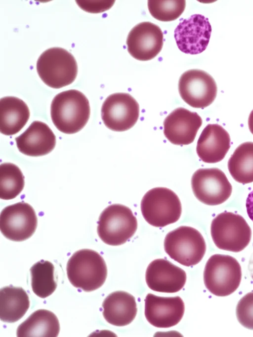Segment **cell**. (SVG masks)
I'll return each mask as SVG.
<instances>
[{
    "mask_svg": "<svg viewBox=\"0 0 253 337\" xmlns=\"http://www.w3.org/2000/svg\"><path fill=\"white\" fill-rule=\"evenodd\" d=\"M88 99L81 92L71 89L57 94L50 107L52 121L60 131L74 134L82 130L90 116Z\"/></svg>",
    "mask_w": 253,
    "mask_h": 337,
    "instance_id": "obj_1",
    "label": "cell"
},
{
    "mask_svg": "<svg viewBox=\"0 0 253 337\" xmlns=\"http://www.w3.org/2000/svg\"><path fill=\"white\" fill-rule=\"evenodd\" d=\"M66 270L71 283L86 292L100 287L107 275L104 259L96 251L88 249L75 252L68 261Z\"/></svg>",
    "mask_w": 253,
    "mask_h": 337,
    "instance_id": "obj_2",
    "label": "cell"
},
{
    "mask_svg": "<svg viewBox=\"0 0 253 337\" xmlns=\"http://www.w3.org/2000/svg\"><path fill=\"white\" fill-rule=\"evenodd\" d=\"M37 71L48 86L59 89L72 83L78 74L77 61L67 50L59 47L47 49L39 56Z\"/></svg>",
    "mask_w": 253,
    "mask_h": 337,
    "instance_id": "obj_3",
    "label": "cell"
},
{
    "mask_svg": "<svg viewBox=\"0 0 253 337\" xmlns=\"http://www.w3.org/2000/svg\"><path fill=\"white\" fill-rule=\"evenodd\" d=\"M242 278L241 267L234 257L222 254L212 255L208 260L204 272L207 288L217 296H226L235 291Z\"/></svg>",
    "mask_w": 253,
    "mask_h": 337,
    "instance_id": "obj_4",
    "label": "cell"
},
{
    "mask_svg": "<svg viewBox=\"0 0 253 337\" xmlns=\"http://www.w3.org/2000/svg\"><path fill=\"white\" fill-rule=\"evenodd\" d=\"M211 233L217 248L233 252L244 250L252 237L251 228L245 219L239 214L226 211L212 220Z\"/></svg>",
    "mask_w": 253,
    "mask_h": 337,
    "instance_id": "obj_5",
    "label": "cell"
},
{
    "mask_svg": "<svg viewBox=\"0 0 253 337\" xmlns=\"http://www.w3.org/2000/svg\"><path fill=\"white\" fill-rule=\"evenodd\" d=\"M141 211L150 225L162 227L177 222L182 207L177 195L166 187H158L147 191L143 197Z\"/></svg>",
    "mask_w": 253,
    "mask_h": 337,
    "instance_id": "obj_6",
    "label": "cell"
},
{
    "mask_svg": "<svg viewBox=\"0 0 253 337\" xmlns=\"http://www.w3.org/2000/svg\"><path fill=\"white\" fill-rule=\"evenodd\" d=\"M137 219L127 207L119 204L110 205L101 213L97 228L99 238L112 246L122 245L135 233Z\"/></svg>",
    "mask_w": 253,
    "mask_h": 337,
    "instance_id": "obj_7",
    "label": "cell"
},
{
    "mask_svg": "<svg viewBox=\"0 0 253 337\" xmlns=\"http://www.w3.org/2000/svg\"><path fill=\"white\" fill-rule=\"evenodd\" d=\"M164 248L171 259L188 267L201 261L206 253V244L198 230L191 226H181L167 234Z\"/></svg>",
    "mask_w": 253,
    "mask_h": 337,
    "instance_id": "obj_8",
    "label": "cell"
},
{
    "mask_svg": "<svg viewBox=\"0 0 253 337\" xmlns=\"http://www.w3.org/2000/svg\"><path fill=\"white\" fill-rule=\"evenodd\" d=\"M191 186L197 199L210 206L224 203L232 192V186L225 174L215 168L197 170L192 175Z\"/></svg>",
    "mask_w": 253,
    "mask_h": 337,
    "instance_id": "obj_9",
    "label": "cell"
},
{
    "mask_svg": "<svg viewBox=\"0 0 253 337\" xmlns=\"http://www.w3.org/2000/svg\"><path fill=\"white\" fill-rule=\"evenodd\" d=\"M178 91L181 98L190 106L204 109L214 101L217 88L215 81L209 73L193 69L181 75Z\"/></svg>",
    "mask_w": 253,
    "mask_h": 337,
    "instance_id": "obj_10",
    "label": "cell"
},
{
    "mask_svg": "<svg viewBox=\"0 0 253 337\" xmlns=\"http://www.w3.org/2000/svg\"><path fill=\"white\" fill-rule=\"evenodd\" d=\"M139 115L137 102L130 94L116 93L109 95L101 108V117L105 126L115 131L132 127Z\"/></svg>",
    "mask_w": 253,
    "mask_h": 337,
    "instance_id": "obj_11",
    "label": "cell"
},
{
    "mask_svg": "<svg viewBox=\"0 0 253 337\" xmlns=\"http://www.w3.org/2000/svg\"><path fill=\"white\" fill-rule=\"evenodd\" d=\"M38 219L33 208L25 202H18L5 207L0 215V229L6 238L22 241L34 233Z\"/></svg>",
    "mask_w": 253,
    "mask_h": 337,
    "instance_id": "obj_12",
    "label": "cell"
},
{
    "mask_svg": "<svg viewBox=\"0 0 253 337\" xmlns=\"http://www.w3.org/2000/svg\"><path fill=\"white\" fill-rule=\"evenodd\" d=\"M211 33V27L208 18L200 14H195L178 24L174 36L182 52L196 55L206 50Z\"/></svg>",
    "mask_w": 253,
    "mask_h": 337,
    "instance_id": "obj_13",
    "label": "cell"
},
{
    "mask_svg": "<svg viewBox=\"0 0 253 337\" xmlns=\"http://www.w3.org/2000/svg\"><path fill=\"white\" fill-rule=\"evenodd\" d=\"M163 33L157 25L145 21L135 25L129 32L126 44L129 54L141 61L151 60L161 52Z\"/></svg>",
    "mask_w": 253,
    "mask_h": 337,
    "instance_id": "obj_14",
    "label": "cell"
},
{
    "mask_svg": "<svg viewBox=\"0 0 253 337\" xmlns=\"http://www.w3.org/2000/svg\"><path fill=\"white\" fill-rule=\"evenodd\" d=\"M184 304L179 296L161 297L149 293L145 299V316L154 327L167 328L177 324L183 317Z\"/></svg>",
    "mask_w": 253,
    "mask_h": 337,
    "instance_id": "obj_15",
    "label": "cell"
},
{
    "mask_svg": "<svg viewBox=\"0 0 253 337\" xmlns=\"http://www.w3.org/2000/svg\"><path fill=\"white\" fill-rule=\"evenodd\" d=\"M202 124V119L196 112L178 108L164 121V133L168 140L177 145L192 143Z\"/></svg>",
    "mask_w": 253,
    "mask_h": 337,
    "instance_id": "obj_16",
    "label": "cell"
},
{
    "mask_svg": "<svg viewBox=\"0 0 253 337\" xmlns=\"http://www.w3.org/2000/svg\"><path fill=\"white\" fill-rule=\"evenodd\" d=\"M146 282L152 290L165 293H175L184 287L186 281L185 271L165 259H158L148 265Z\"/></svg>",
    "mask_w": 253,
    "mask_h": 337,
    "instance_id": "obj_17",
    "label": "cell"
},
{
    "mask_svg": "<svg viewBox=\"0 0 253 337\" xmlns=\"http://www.w3.org/2000/svg\"><path fill=\"white\" fill-rule=\"evenodd\" d=\"M231 146L228 132L217 124H209L203 130L197 141L196 152L204 162L213 164L222 160Z\"/></svg>",
    "mask_w": 253,
    "mask_h": 337,
    "instance_id": "obj_18",
    "label": "cell"
},
{
    "mask_svg": "<svg viewBox=\"0 0 253 337\" xmlns=\"http://www.w3.org/2000/svg\"><path fill=\"white\" fill-rule=\"evenodd\" d=\"M15 141L21 153L29 156L39 157L48 154L54 149L56 137L46 124L35 121L15 138Z\"/></svg>",
    "mask_w": 253,
    "mask_h": 337,
    "instance_id": "obj_19",
    "label": "cell"
},
{
    "mask_svg": "<svg viewBox=\"0 0 253 337\" xmlns=\"http://www.w3.org/2000/svg\"><path fill=\"white\" fill-rule=\"evenodd\" d=\"M103 315L109 324L122 327L128 325L134 319L137 313L135 298L123 291L110 294L102 304Z\"/></svg>",
    "mask_w": 253,
    "mask_h": 337,
    "instance_id": "obj_20",
    "label": "cell"
},
{
    "mask_svg": "<svg viewBox=\"0 0 253 337\" xmlns=\"http://www.w3.org/2000/svg\"><path fill=\"white\" fill-rule=\"evenodd\" d=\"M30 117L28 106L21 99L13 96L0 100V131L11 136L19 132Z\"/></svg>",
    "mask_w": 253,
    "mask_h": 337,
    "instance_id": "obj_21",
    "label": "cell"
},
{
    "mask_svg": "<svg viewBox=\"0 0 253 337\" xmlns=\"http://www.w3.org/2000/svg\"><path fill=\"white\" fill-rule=\"evenodd\" d=\"M59 331L56 315L49 310L39 309L18 326L16 334L18 337H56Z\"/></svg>",
    "mask_w": 253,
    "mask_h": 337,
    "instance_id": "obj_22",
    "label": "cell"
},
{
    "mask_svg": "<svg viewBox=\"0 0 253 337\" xmlns=\"http://www.w3.org/2000/svg\"><path fill=\"white\" fill-rule=\"evenodd\" d=\"M30 306L28 294L22 287L12 285L0 290V318L7 323H14L25 314Z\"/></svg>",
    "mask_w": 253,
    "mask_h": 337,
    "instance_id": "obj_23",
    "label": "cell"
},
{
    "mask_svg": "<svg viewBox=\"0 0 253 337\" xmlns=\"http://www.w3.org/2000/svg\"><path fill=\"white\" fill-rule=\"evenodd\" d=\"M233 179L242 184L253 182V142H246L234 151L228 162Z\"/></svg>",
    "mask_w": 253,
    "mask_h": 337,
    "instance_id": "obj_24",
    "label": "cell"
},
{
    "mask_svg": "<svg viewBox=\"0 0 253 337\" xmlns=\"http://www.w3.org/2000/svg\"><path fill=\"white\" fill-rule=\"evenodd\" d=\"M54 271L53 265L43 260L37 262L31 268V286L36 295L44 298L55 291L57 283L54 280Z\"/></svg>",
    "mask_w": 253,
    "mask_h": 337,
    "instance_id": "obj_25",
    "label": "cell"
},
{
    "mask_svg": "<svg viewBox=\"0 0 253 337\" xmlns=\"http://www.w3.org/2000/svg\"><path fill=\"white\" fill-rule=\"evenodd\" d=\"M24 186V177L15 165L2 163L0 166V198L11 200L16 197Z\"/></svg>",
    "mask_w": 253,
    "mask_h": 337,
    "instance_id": "obj_26",
    "label": "cell"
},
{
    "mask_svg": "<svg viewBox=\"0 0 253 337\" xmlns=\"http://www.w3.org/2000/svg\"><path fill=\"white\" fill-rule=\"evenodd\" d=\"M186 6L184 0H148V7L151 15L155 19L164 22L174 20L183 12Z\"/></svg>",
    "mask_w": 253,
    "mask_h": 337,
    "instance_id": "obj_27",
    "label": "cell"
},
{
    "mask_svg": "<svg viewBox=\"0 0 253 337\" xmlns=\"http://www.w3.org/2000/svg\"><path fill=\"white\" fill-rule=\"evenodd\" d=\"M236 316L243 326L253 330V292L247 293L239 300L236 307Z\"/></svg>",
    "mask_w": 253,
    "mask_h": 337,
    "instance_id": "obj_28",
    "label": "cell"
},
{
    "mask_svg": "<svg viewBox=\"0 0 253 337\" xmlns=\"http://www.w3.org/2000/svg\"><path fill=\"white\" fill-rule=\"evenodd\" d=\"M77 3L84 10L91 13H98L109 9L114 0H76Z\"/></svg>",
    "mask_w": 253,
    "mask_h": 337,
    "instance_id": "obj_29",
    "label": "cell"
},
{
    "mask_svg": "<svg viewBox=\"0 0 253 337\" xmlns=\"http://www.w3.org/2000/svg\"><path fill=\"white\" fill-rule=\"evenodd\" d=\"M246 207L248 216L253 222V190L249 194L247 197Z\"/></svg>",
    "mask_w": 253,
    "mask_h": 337,
    "instance_id": "obj_30",
    "label": "cell"
},
{
    "mask_svg": "<svg viewBox=\"0 0 253 337\" xmlns=\"http://www.w3.org/2000/svg\"><path fill=\"white\" fill-rule=\"evenodd\" d=\"M248 125L251 132L253 134V110L251 112L249 119Z\"/></svg>",
    "mask_w": 253,
    "mask_h": 337,
    "instance_id": "obj_31",
    "label": "cell"
},
{
    "mask_svg": "<svg viewBox=\"0 0 253 337\" xmlns=\"http://www.w3.org/2000/svg\"><path fill=\"white\" fill-rule=\"evenodd\" d=\"M250 272H251V276H252V278L253 279V265L252 267L250 266Z\"/></svg>",
    "mask_w": 253,
    "mask_h": 337,
    "instance_id": "obj_32",
    "label": "cell"
}]
</instances>
